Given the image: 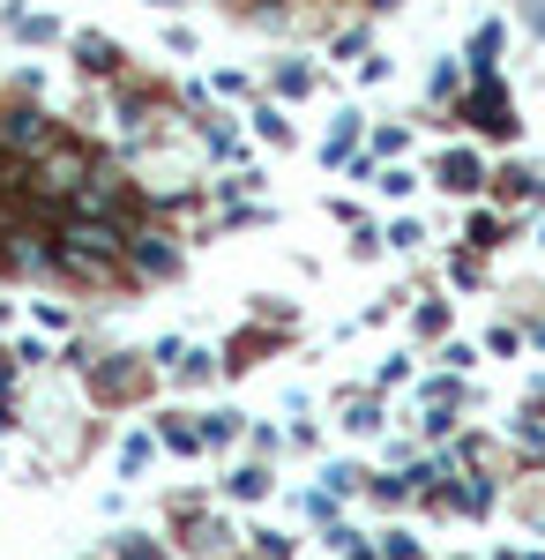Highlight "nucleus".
Here are the masks:
<instances>
[{"instance_id": "obj_4", "label": "nucleus", "mask_w": 545, "mask_h": 560, "mask_svg": "<svg viewBox=\"0 0 545 560\" xmlns=\"http://www.w3.org/2000/svg\"><path fill=\"white\" fill-rule=\"evenodd\" d=\"M68 45H76V60H83L90 75H120V68H127V52L113 38H97V31H76Z\"/></svg>"}, {"instance_id": "obj_11", "label": "nucleus", "mask_w": 545, "mask_h": 560, "mask_svg": "<svg viewBox=\"0 0 545 560\" xmlns=\"http://www.w3.org/2000/svg\"><path fill=\"white\" fill-rule=\"evenodd\" d=\"M344 411H351V419H344L351 433H374V427H381V396H351Z\"/></svg>"}, {"instance_id": "obj_2", "label": "nucleus", "mask_w": 545, "mask_h": 560, "mask_svg": "<svg viewBox=\"0 0 545 560\" xmlns=\"http://www.w3.org/2000/svg\"><path fill=\"white\" fill-rule=\"evenodd\" d=\"M53 142H60V128H53L45 105H8V113H0V150H8L15 165H38Z\"/></svg>"}, {"instance_id": "obj_26", "label": "nucleus", "mask_w": 545, "mask_h": 560, "mask_svg": "<svg viewBox=\"0 0 545 560\" xmlns=\"http://www.w3.org/2000/svg\"><path fill=\"white\" fill-rule=\"evenodd\" d=\"M538 345H545V329H538Z\"/></svg>"}, {"instance_id": "obj_10", "label": "nucleus", "mask_w": 545, "mask_h": 560, "mask_svg": "<svg viewBox=\"0 0 545 560\" xmlns=\"http://www.w3.org/2000/svg\"><path fill=\"white\" fill-rule=\"evenodd\" d=\"M224 486H232L240 501H262V493H269V471H262V464H240V471L224 478Z\"/></svg>"}, {"instance_id": "obj_14", "label": "nucleus", "mask_w": 545, "mask_h": 560, "mask_svg": "<svg viewBox=\"0 0 545 560\" xmlns=\"http://www.w3.org/2000/svg\"><path fill=\"white\" fill-rule=\"evenodd\" d=\"M15 38H31V45H53V38H60V23H53V15H15Z\"/></svg>"}, {"instance_id": "obj_13", "label": "nucleus", "mask_w": 545, "mask_h": 560, "mask_svg": "<svg viewBox=\"0 0 545 560\" xmlns=\"http://www.w3.org/2000/svg\"><path fill=\"white\" fill-rule=\"evenodd\" d=\"M254 128H262V142H292V120L277 105H254Z\"/></svg>"}, {"instance_id": "obj_23", "label": "nucleus", "mask_w": 545, "mask_h": 560, "mask_svg": "<svg viewBox=\"0 0 545 560\" xmlns=\"http://www.w3.org/2000/svg\"><path fill=\"white\" fill-rule=\"evenodd\" d=\"M441 329H449V306H441V300L419 306V337H441Z\"/></svg>"}, {"instance_id": "obj_17", "label": "nucleus", "mask_w": 545, "mask_h": 560, "mask_svg": "<svg viewBox=\"0 0 545 560\" xmlns=\"http://www.w3.org/2000/svg\"><path fill=\"white\" fill-rule=\"evenodd\" d=\"M471 247H501V217H494V210L471 217Z\"/></svg>"}, {"instance_id": "obj_15", "label": "nucleus", "mask_w": 545, "mask_h": 560, "mask_svg": "<svg viewBox=\"0 0 545 560\" xmlns=\"http://www.w3.org/2000/svg\"><path fill=\"white\" fill-rule=\"evenodd\" d=\"M232 433H240V419H232V411H210V419H202V448H224Z\"/></svg>"}, {"instance_id": "obj_20", "label": "nucleus", "mask_w": 545, "mask_h": 560, "mask_svg": "<svg viewBox=\"0 0 545 560\" xmlns=\"http://www.w3.org/2000/svg\"><path fill=\"white\" fill-rule=\"evenodd\" d=\"M322 478H329V493H359V486H367V471H351V464H329Z\"/></svg>"}, {"instance_id": "obj_8", "label": "nucleus", "mask_w": 545, "mask_h": 560, "mask_svg": "<svg viewBox=\"0 0 545 560\" xmlns=\"http://www.w3.org/2000/svg\"><path fill=\"white\" fill-rule=\"evenodd\" d=\"M494 60H501V23H486V31L471 38V68H478V75H494Z\"/></svg>"}, {"instance_id": "obj_16", "label": "nucleus", "mask_w": 545, "mask_h": 560, "mask_svg": "<svg viewBox=\"0 0 545 560\" xmlns=\"http://www.w3.org/2000/svg\"><path fill=\"white\" fill-rule=\"evenodd\" d=\"M150 456H158V441H150V433H135V441H120V471H142Z\"/></svg>"}, {"instance_id": "obj_5", "label": "nucleus", "mask_w": 545, "mask_h": 560, "mask_svg": "<svg viewBox=\"0 0 545 560\" xmlns=\"http://www.w3.org/2000/svg\"><path fill=\"white\" fill-rule=\"evenodd\" d=\"M478 83H486V75H478ZM471 120H478V128L494 135V142H508V135H515V120H508V97H501L494 83L478 90V105H471Z\"/></svg>"}, {"instance_id": "obj_9", "label": "nucleus", "mask_w": 545, "mask_h": 560, "mask_svg": "<svg viewBox=\"0 0 545 560\" xmlns=\"http://www.w3.org/2000/svg\"><path fill=\"white\" fill-rule=\"evenodd\" d=\"M351 142H359V120L344 113V120L329 128V142H322V158H329V165H344V158H351Z\"/></svg>"}, {"instance_id": "obj_7", "label": "nucleus", "mask_w": 545, "mask_h": 560, "mask_svg": "<svg viewBox=\"0 0 545 560\" xmlns=\"http://www.w3.org/2000/svg\"><path fill=\"white\" fill-rule=\"evenodd\" d=\"M158 448H172V456H195V448H202V427H187V419H165V427H158Z\"/></svg>"}, {"instance_id": "obj_21", "label": "nucleus", "mask_w": 545, "mask_h": 560, "mask_svg": "<svg viewBox=\"0 0 545 560\" xmlns=\"http://www.w3.org/2000/svg\"><path fill=\"white\" fill-rule=\"evenodd\" d=\"M456 509H471V516H486V509H494V486H456Z\"/></svg>"}, {"instance_id": "obj_22", "label": "nucleus", "mask_w": 545, "mask_h": 560, "mask_svg": "<svg viewBox=\"0 0 545 560\" xmlns=\"http://www.w3.org/2000/svg\"><path fill=\"white\" fill-rule=\"evenodd\" d=\"M374 187H381V195H411V187H419V179L404 173V165H389V173H381V179H374Z\"/></svg>"}, {"instance_id": "obj_3", "label": "nucleus", "mask_w": 545, "mask_h": 560, "mask_svg": "<svg viewBox=\"0 0 545 560\" xmlns=\"http://www.w3.org/2000/svg\"><path fill=\"white\" fill-rule=\"evenodd\" d=\"M127 269L135 277H172L179 269V247H172L165 232H127Z\"/></svg>"}, {"instance_id": "obj_1", "label": "nucleus", "mask_w": 545, "mask_h": 560, "mask_svg": "<svg viewBox=\"0 0 545 560\" xmlns=\"http://www.w3.org/2000/svg\"><path fill=\"white\" fill-rule=\"evenodd\" d=\"M90 165H97V158H90L83 142H53V150H45L38 165H31V179H23V195H31V210H68V202H76V195H83V179H90Z\"/></svg>"}, {"instance_id": "obj_6", "label": "nucleus", "mask_w": 545, "mask_h": 560, "mask_svg": "<svg viewBox=\"0 0 545 560\" xmlns=\"http://www.w3.org/2000/svg\"><path fill=\"white\" fill-rule=\"evenodd\" d=\"M441 187H456V195H478V187H486V165H478L471 150H449V158H441Z\"/></svg>"}, {"instance_id": "obj_18", "label": "nucleus", "mask_w": 545, "mask_h": 560, "mask_svg": "<svg viewBox=\"0 0 545 560\" xmlns=\"http://www.w3.org/2000/svg\"><path fill=\"white\" fill-rule=\"evenodd\" d=\"M277 90H285V97H306V90H314V68H277Z\"/></svg>"}, {"instance_id": "obj_12", "label": "nucleus", "mask_w": 545, "mask_h": 560, "mask_svg": "<svg viewBox=\"0 0 545 560\" xmlns=\"http://www.w3.org/2000/svg\"><path fill=\"white\" fill-rule=\"evenodd\" d=\"M501 195H538V173H523V165H501V173H486Z\"/></svg>"}, {"instance_id": "obj_25", "label": "nucleus", "mask_w": 545, "mask_h": 560, "mask_svg": "<svg viewBox=\"0 0 545 560\" xmlns=\"http://www.w3.org/2000/svg\"><path fill=\"white\" fill-rule=\"evenodd\" d=\"M538 232H545V217H538Z\"/></svg>"}, {"instance_id": "obj_19", "label": "nucleus", "mask_w": 545, "mask_h": 560, "mask_svg": "<svg viewBox=\"0 0 545 560\" xmlns=\"http://www.w3.org/2000/svg\"><path fill=\"white\" fill-rule=\"evenodd\" d=\"M172 374H179V382H210V351H179Z\"/></svg>"}, {"instance_id": "obj_24", "label": "nucleus", "mask_w": 545, "mask_h": 560, "mask_svg": "<svg viewBox=\"0 0 545 560\" xmlns=\"http://www.w3.org/2000/svg\"><path fill=\"white\" fill-rule=\"evenodd\" d=\"M254 538H262V560H285V553H292V538H285V530H254Z\"/></svg>"}]
</instances>
